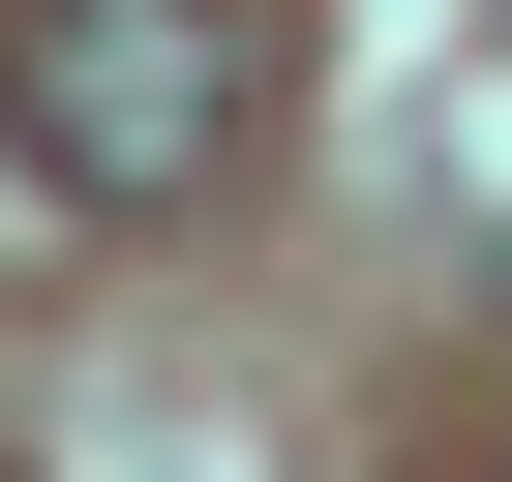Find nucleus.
<instances>
[{
    "instance_id": "obj_1",
    "label": "nucleus",
    "mask_w": 512,
    "mask_h": 482,
    "mask_svg": "<svg viewBox=\"0 0 512 482\" xmlns=\"http://www.w3.org/2000/svg\"><path fill=\"white\" fill-rule=\"evenodd\" d=\"M0 151L61 211H181L241 151V0H0Z\"/></svg>"
}]
</instances>
